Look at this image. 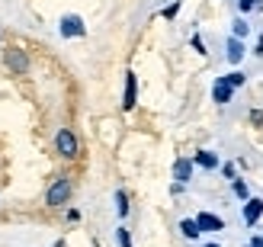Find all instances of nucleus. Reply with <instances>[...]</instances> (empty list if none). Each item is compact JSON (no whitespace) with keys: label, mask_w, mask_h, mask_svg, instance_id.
Wrapping results in <instances>:
<instances>
[{"label":"nucleus","mask_w":263,"mask_h":247,"mask_svg":"<svg viewBox=\"0 0 263 247\" xmlns=\"http://www.w3.org/2000/svg\"><path fill=\"white\" fill-rule=\"evenodd\" d=\"M68 196H71V180H68V177H58L55 183L48 186V196H45V202L51 205V209H61V205L68 202Z\"/></svg>","instance_id":"1"},{"label":"nucleus","mask_w":263,"mask_h":247,"mask_svg":"<svg viewBox=\"0 0 263 247\" xmlns=\"http://www.w3.org/2000/svg\"><path fill=\"white\" fill-rule=\"evenodd\" d=\"M55 148H58L61 158H77V138H74L71 128H61L55 135Z\"/></svg>","instance_id":"2"},{"label":"nucleus","mask_w":263,"mask_h":247,"mask_svg":"<svg viewBox=\"0 0 263 247\" xmlns=\"http://www.w3.org/2000/svg\"><path fill=\"white\" fill-rule=\"evenodd\" d=\"M7 68H10L13 74H26V71H29V58H26V51L10 48V51H7Z\"/></svg>","instance_id":"3"},{"label":"nucleus","mask_w":263,"mask_h":247,"mask_svg":"<svg viewBox=\"0 0 263 247\" xmlns=\"http://www.w3.org/2000/svg\"><path fill=\"white\" fill-rule=\"evenodd\" d=\"M84 32H87V26H84L81 16H64V20H61V35H64V39L84 35Z\"/></svg>","instance_id":"4"},{"label":"nucleus","mask_w":263,"mask_h":247,"mask_svg":"<svg viewBox=\"0 0 263 247\" xmlns=\"http://www.w3.org/2000/svg\"><path fill=\"white\" fill-rule=\"evenodd\" d=\"M241 215H244V225H257V218L263 215V199H247Z\"/></svg>","instance_id":"5"},{"label":"nucleus","mask_w":263,"mask_h":247,"mask_svg":"<svg viewBox=\"0 0 263 247\" xmlns=\"http://www.w3.org/2000/svg\"><path fill=\"white\" fill-rule=\"evenodd\" d=\"M231 84H228V77H218L215 81V87H212V100L215 103H231Z\"/></svg>","instance_id":"6"},{"label":"nucleus","mask_w":263,"mask_h":247,"mask_svg":"<svg viewBox=\"0 0 263 247\" xmlns=\"http://www.w3.org/2000/svg\"><path fill=\"white\" fill-rule=\"evenodd\" d=\"M225 55H228L231 64H241V61H244V42L231 35V39H228V45H225Z\"/></svg>","instance_id":"7"},{"label":"nucleus","mask_w":263,"mask_h":247,"mask_svg":"<svg viewBox=\"0 0 263 247\" xmlns=\"http://www.w3.org/2000/svg\"><path fill=\"white\" fill-rule=\"evenodd\" d=\"M196 222H199V228H202V231H225V222H221L218 215L199 212V215H196Z\"/></svg>","instance_id":"8"},{"label":"nucleus","mask_w":263,"mask_h":247,"mask_svg":"<svg viewBox=\"0 0 263 247\" xmlns=\"http://www.w3.org/2000/svg\"><path fill=\"white\" fill-rule=\"evenodd\" d=\"M190 177H193V161L190 158H180L174 164V180H177V183H186Z\"/></svg>","instance_id":"9"},{"label":"nucleus","mask_w":263,"mask_h":247,"mask_svg":"<svg viewBox=\"0 0 263 247\" xmlns=\"http://www.w3.org/2000/svg\"><path fill=\"white\" fill-rule=\"evenodd\" d=\"M135 90H138V77L135 74H125V100H122L125 109L135 106Z\"/></svg>","instance_id":"10"},{"label":"nucleus","mask_w":263,"mask_h":247,"mask_svg":"<svg viewBox=\"0 0 263 247\" xmlns=\"http://www.w3.org/2000/svg\"><path fill=\"white\" fill-rule=\"evenodd\" d=\"M180 231H183L186 238H199V235H202V228H199V222H196V218H183V222H180Z\"/></svg>","instance_id":"11"},{"label":"nucleus","mask_w":263,"mask_h":247,"mask_svg":"<svg viewBox=\"0 0 263 247\" xmlns=\"http://www.w3.org/2000/svg\"><path fill=\"white\" fill-rule=\"evenodd\" d=\"M193 161H196V164H202V167H209V170H212V167H218V158H215L212 151H199Z\"/></svg>","instance_id":"12"},{"label":"nucleus","mask_w":263,"mask_h":247,"mask_svg":"<svg viewBox=\"0 0 263 247\" xmlns=\"http://www.w3.org/2000/svg\"><path fill=\"white\" fill-rule=\"evenodd\" d=\"M241 13H251V10H263V0H238Z\"/></svg>","instance_id":"13"},{"label":"nucleus","mask_w":263,"mask_h":247,"mask_svg":"<svg viewBox=\"0 0 263 247\" xmlns=\"http://www.w3.org/2000/svg\"><path fill=\"white\" fill-rule=\"evenodd\" d=\"M116 209H119V215H128V199H125V193H122V189L116 193Z\"/></svg>","instance_id":"14"},{"label":"nucleus","mask_w":263,"mask_h":247,"mask_svg":"<svg viewBox=\"0 0 263 247\" xmlns=\"http://www.w3.org/2000/svg\"><path fill=\"white\" fill-rule=\"evenodd\" d=\"M247 32H251V26H247L244 20H234V39H244Z\"/></svg>","instance_id":"15"},{"label":"nucleus","mask_w":263,"mask_h":247,"mask_svg":"<svg viewBox=\"0 0 263 247\" xmlns=\"http://www.w3.org/2000/svg\"><path fill=\"white\" fill-rule=\"evenodd\" d=\"M234 196H238V199H251V196H247V183H244V180H234Z\"/></svg>","instance_id":"16"},{"label":"nucleus","mask_w":263,"mask_h":247,"mask_svg":"<svg viewBox=\"0 0 263 247\" xmlns=\"http://www.w3.org/2000/svg\"><path fill=\"white\" fill-rule=\"evenodd\" d=\"M225 77H228V84H231V87H241V84L247 81V74H241V71H231V74H225Z\"/></svg>","instance_id":"17"},{"label":"nucleus","mask_w":263,"mask_h":247,"mask_svg":"<svg viewBox=\"0 0 263 247\" xmlns=\"http://www.w3.org/2000/svg\"><path fill=\"white\" fill-rule=\"evenodd\" d=\"M116 238H119V247H132V238H128V231H125V228L116 231Z\"/></svg>","instance_id":"18"},{"label":"nucleus","mask_w":263,"mask_h":247,"mask_svg":"<svg viewBox=\"0 0 263 247\" xmlns=\"http://www.w3.org/2000/svg\"><path fill=\"white\" fill-rule=\"evenodd\" d=\"M177 10H180V4H170V7L164 10V20H174V16H177Z\"/></svg>","instance_id":"19"},{"label":"nucleus","mask_w":263,"mask_h":247,"mask_svg":"<svg viewBox=\"0 0 263 247\" xmlns=\"http://www.w3.org/2000/svg\"><path fill=\"white\" fill-rule=\"evenodd\" d=\"M193 48L199 51V55H205V45H202V39H199V35H193Z\"/></svg>","instance_id":"20"},{"label":"nucleus","mask_w":263,"mask_h":247,"mask_svg":"<svg viewBox=\"0 0 263 247\" xmlns=\"http://www.w3.org/2000/svg\"><path fill=\"white\" fill-rule=\"evenodd\" d=\"M247 247H263V238H251V244Z\"/></svg>","instance_id":"21"},{"label":"nucleus","mask_w":263,"mask_h":247,"mask_svg":"<svg viewBox=\"0 0 263 247\" xmlns=\"http://www.w3.org/2000/svg\"><path fill=\"white\" fill-rule=\"evenodd\" d=\"M257 55H263V35H260V42H257Z\"/></svg>","instance_id":"22"},{"label":"nucleus","mask_w":263,"mask_h":247,"mask_svg":"<svg viewBox=\"0 0 263 247\" xmlns=\"http://www.w3.org/2000/svg\"><path fill=\"white\" fill-rule=\"evenodd\" d=\"M205 247H218V244H205Z\"/></svg>","instance_id":"23"}]
</instances>
